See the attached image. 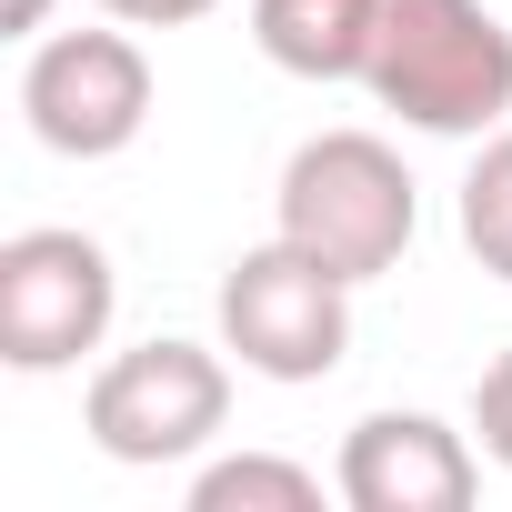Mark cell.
I'll use <instances>...</instances> for the list:
<instances>
[{
    "label": "cell",
    "instance_id": "1",
    "mask_svg": "<svg viewBox=\"0 0 512 512\" xmlns=\"http://www.w3.org/2000/svg\"><path fill=\"white\" fill-rule=\"evenodd\" d=\"M362 91L432 141H482L512 121V31L492 0H382Z\"/></svg>",
    "mask_w": 512,
    "mask_h": 512
},
{
    "label": "cell",
    "instance_id": "2",
    "mask_svg": "<svg viewBox=\"0 0 512 512\" xmlns=\"http://www.w3.org/2000/svg\"><path fill=\"white\" fill-rule=\"evenodd\" d=\"M272 231L302 241L322 272H342L352 292L402 272V251L422 231V191L402 171V151L382 131H312L292 161H282V191H272Z\"/></svg>",
    "mask_w": 512,
    "mask_h": 512
},
{
    "label": "cell",
    "instance_id": "3",
    "mask_svg": "<svg viewBox=\"0 0 512 512\" xmlns=\"http://www.w3.org/2000/svg\"><path fill=\"white\" fill-rule=\"evenodd\" d=\"M221 422H231V352L181 342V332H151V342L111 352L81 392V432L131 472L201 462L221 442Z\"/></svg>",
    "mask_w": 512,
    "mask_h": 512
},
{
    "label": "cell",
    "instance_id": "4",
    "mask_svg": "<svg viewBox=\"0 0 512 512\" xmlns=\"http://www.w3.org/2000/svg\"><path fill=\"white\" fill-rule=\"evenodd\" d=\"M221 352L262 382H332L352 362V282L272 231L221 272Z\"/></svg>",
    "mask_w": 512,
    "mask_h": 512
},
{
    "label": "cell",
    "instance_id": "5",
    "mask_svg": "<svg viewBox=\"0 0 512 512\" xmlns=\"http://www.w3.org/2000/svg\"><path fill=\"white\" fill-rule=\"evenodd\" d=\"M121 272L111 251L71 221H31L0 241V362L11 372H71L81 352L111 342Z\"/></svg>",
    "mask_w": 512,
    "mask_h": 512
},
{
    "label": "cell",
    "instance_id": "6",
    "mask_svg": "<svg viewBox=\"0 0 512 512\" xmlns=\"http://www.w3.org/2000/svg\"><path fill=\"white\" fill-rule=\"evenodd\" d=\"M151 51L131 41V21L111 31H41L21 61V121L41 151L61 161H111L151 131Z\"/></svg>",
    "mask_w": 512,
    "mask_h": 512
},
{
    "label": "cell",
    "instance_id": "7",
    "mask_svg": "<svg viewBox=\"0 0 512 512\" xmlns=\"http://www.w3.org/2000/svg\"><path fill=\"white\" fill-rule=\"evenodd\" d=\"M332 492L352 512H462L482 492V442L442 412H362L342 432Z\"/></svg>",
    "mask_w": 512,
    "mask_h": 512
},
{
    "label": "cell",
    "instance_id": "8",
    "mask_svg": "<svg viewBox=\"0 0 512 512\" xmlns=\"http://www.w3.org/2000/svg\"><path fill=\"white\" fill-rule=\"evenodd\" d=\"M382 0H251V41L292 81H362Z\"/></svg>",
    "mask_w": 512,
    "mask_h": 512
},
{
    "label": "cell",
    "instance_id": "9",
    "mask_svg": "<svg viewBox=\"0 0 512 512\" xmlns=\"http://www.w3.org/2000/svg\"><path fill=\"white\" fill-rule=\"evenodd\" d=\"M191 512H322V472L292 452H221L191 472Z\"/></svg>",
    "mask_w": 512,
    "mask_h": 512
},
{
    "label": "cell",
    "instance_id": "10",
    "mask_svg": "<svg viewBox=\"0 0 512 512\" xmlns=\"http://www.w3.org/2000/svg\"><path fill=\"white\" fill-rule=\"evenodd\" d=\"M462 251L492 272V282H512V121L502 131H482V151H472V171H462Z\"/></svg>",
    "mask_w": 512,
    "mask_h": 512
},
{
    "label": "cell",
    "instance_id": "11",
    "mask_svg": "<svg viewBox=\"0 0 512 512\" xmlns=\"http://www.w3.org/2000/svg\"><path fill=\"white\" fill-rule=\"evenodd\" d=\"M472 442H482V462H502V472H512V352L472 382Z\"/></svg>",
    "mask_w": 512,
    "mask_h": 512
},
{
    "label": "cell",
    "instance_id": "12",
    "mask_svg": "<svg viewBox=\"0 0 512 512\" xmlns=\"http://www.w3.org/2000/svg\"><path fill=\"white\" fill-rule=\"evenodd\" d=\"M221 0H101V21H131V31H181V21H211Z\"/></svg>",
    "mask_w": 512,
    "mask_h": 512
},
{
    "label": "cell",
    "instance_id": "13",
    "mask_svg": "<svg viewBox=\"0 0 512 512\" xmlns=\"http://www.w3.org/2000/svg\"><path fill=\"white\" fill-rule=\"evenodd\" d=\"M51 31V0H11V41H41Z\"/></svg>",
    "mask_w": 512,
    "mask_h": 512
}]
</instances>
